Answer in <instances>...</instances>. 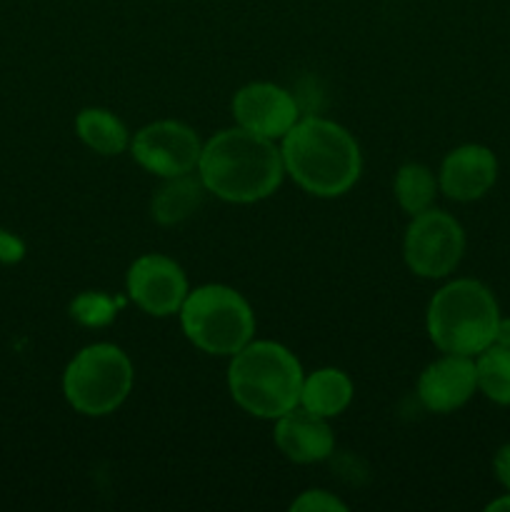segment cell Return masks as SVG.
I'll return each instance as SVG.
<instances>
[{
  "label": "cell",
  "instance_id": "cell-1",
  "mask_svg": "<svg viewBox=\"0 0 510 512\" xmlns=\"http://www.w3.org/2000/svg\"><path fill=\"white\" fill-rule=\"evenodd\" d=\"M205 190L228 203L248 205L270 198L285 175L275 140L245 128H230L203 145L198 163Z\"/></svg>",
  "mask_w": 510,
  "mask_h": 512
},
{
  "label": "cell",
  "instance_id": "cell-2",
  "mask_svg": "<svg viewBox=\"0 0 510 512\" xmlns=\"http://www.w3.org/2000/svg\"><path fill=\"white\" fill-rule=\"evenodd\" d=\"M285 173L315 198H338L360 178V145L343 125L325 118L298 120L283 135Z\"/></svg>",
  "mask_w": 510,
  "mask_h": 512
},
{
  "label": "cell",
  "instance_id": "cell-3",
  "mask_svg": "<svg viewBox=\"0 0 510 512\" xmlns=\"http://www.w3.org/2000/svg\"><path fill=\"white\" fill-rule=\"evenodd\" d=\"M303 380L298 358L273 340H250L233 355L228 368V388L235 403L263 420H278L298 408Z\"/></svg>",
  "mask_w": 510,
  "mask_h": 512
},
{
  "label": "cell",
  "instance_id": "cell-4",
  "mask_svg": "<svg viewBox=\"0 0 510 512\" xmlns=\"http://www.w3.org/2000/svg\"><path fill=\"white\" fill-rule=\"evenodd\" d=\"M498 303L478 280H453L428 305V335L443 353L473 355L495 343Z\"/></svg>",
  "mask_w": 510,
  "mask_h": 512
},
{
  "label": "cell",
  "instance_id": "cell-5",
  "mask_svg": "<svg viewBox=\"0 0 510 512\" xmlns=\"http://www.w3.org/2000/svg\"><path fill=\"white\" fill-rule=\"evenodd\" d=\"M180 325L203 353L233 358L253 340L255 313L238 290L210 283L190 290L180 308Z\"/></svg>",
  "mask_w": 510,
  "mask_h": 512
},
{
  "label": "cell",
  "instance_id": "cell-6",
  "mask_svg": "<svg viewBox=\"0 0 510 512\" xmlns=\"http://www.w3.org/2000/svg\"><path fill=\"white\" fill-rule=\"evenodd\" d=\"M133 363L110 343H95L80 350L63 373V393L70 408L88 418L115 413L133 390Z\"/></svg>",
  "mask_w": 510,
  "mask_h": 512
},
{
  "label": "cell",
  "instance_id": "cell-7",
  "mask_svg": "<svg viewBox=\"0 0 510 512\" xmlns=\"http://www.w3.org/2000/svg\"><path fill=\"white\" fill-rule=\"evenodd\" d=\"M465 250V233L453 215L443 210H423L413 215L405 230L403 255L408 268L420 278H445L453 273Z\"/></svg>",
  "mask_w": 510,
  "mask_h": 512
},
{
  "label": "cell",
  "instance_id": "cell-8",
  "mask_svg": "<svg viewBox=\"0 0 510 512\" xmlns=\"http://www.w3.org/2000/svg\"><path fill=\"white\" fill-rule=\"evenodd\" d=\"M135 163L158 178L188 175L198 168L203 143L190 125L180 120H155L130 140Z\"/></svg>",
  "mask_w": 510,
  "mask_h": 512
},
{
  "label": "cell",
  "instance_id": "cell-9",
  "mask_svg": "<svg viewBox=\"0 0 510 512\" xmlns=\"http://www.w3.org/2000/svg\"><path fill=\"white\" fill-rule=\"evenodd\" d=\"M188 293V278L183 268L168 255L148 253L130 265L128 295L148 315L168 318L180 313Z\"/></svg>",
  "mask_w": 510,
  "mask_h": 512
},
{
  "label": "cell",
  "instance_id": "cell-10",
  "mask_svg": "<svg viewBox=\"0 0 510 512\" xmlns=\"http://www.w3.org/2000/svg\"><path fill=\"white\" fill-rule=\"evenodd\" d=\"M233 118L240 128L275 140L298 123V103L280 85L248 83L235 93Z\"/></svg>",
  "mask_w": 510,
  "mask_h": 512
},
{
  "label": "cell",
  "instance_id": "cell-11",
  "mask_svg": "<svg viewBox=\"0 0 510 512\" xmlns=\"http://www.w3.org/2000/svg\"><path fill=\"white\" fill-rule=\"evenodd\" d=\"M478 388L475 363L468 355L445 353L420 373L418 398L433 413H453L470 400Z\"/></svg>",
  "mask_w": 510,
  "mask_h": 512
},
{
  "label": "cell",
  "instance_id": "cell-12",
  "mask_svg": "<svg viewBox=\"0 0 510 512\" xmlns=\"http://www.w3.org/2000/svg\"><path fill=\"white\" fill-rule=\"evenodd\" d=\"M498 178V160L483 145H460L445 155L438 185L448 198L470 203L493 188Z\"/></svg>",
  "mask_w": 510,
  "mask_h": 512
},
{
  "label": "cell",
  "instance_id": "cell-13",
  "mask_svg": "<svg viewBox=\"0 0 510 512\" xmlns=\"http://www.w3.org/2000/svg\"><path fill=\"white\" fill-rule=\"evenodd\" d=\"M275 445L290 463L310 465L330 458L335 448V435L328 418H320L298 405L275 420Z\"/></svg>",
  "mask_w": 510,
  "mask_h": 512
},
{
  "label": "cell",
  "instance_id": "cell-14",
  "mask_svg": "<svg viewBox=\"0 0 510 512\" xmlns=\"http://www.w3.org/2000/svg\"><path fill=\"white\" fill-rule=\"evenodd\" d=\"M353 400V380L338 368H320L303 380L300 405L320 418H335Z\"/></svg>",
  "mask_w": 510,
  "mask_h": 512
},
{
  "label": "cell",
  "instance_id": "cell-15",
  "mask_svg": "<svg viewBox=\"0 0 510 512\" xmlns=\"http://www.w3.org/2000/svg\"><path fill=\"white\" fill-rule=\"evenodd\" d=\"M205 185L203 180L190 178L188 175H175V178H165V185H160L153 195V218L160 225H178L183 220H188L190 215L198 213L200 205L205 198Z\"/></svg>",
  "mask_w": 510,
  "mask_h": 512
},
{
  "label": "cell",
  "instance_id": "cell-16",
  "mask_svg": "<svg viewBox=\"0 0 510 512\" xmlns=\"http://www.w3.org/2000/svg\"><path fill=\"white\" fill-rule=\"evenodd\" d=\"M75 133L100 155H120L130 145L128 128L115 113L105 108H85L75 118Z\"/></svg>",
  "mask_w": 510,
  "mask_h": 512
},
{
  "label": "cell",
  "instance_id": "cell-17",
  "mask_svg": "<svg viewBox=\"0 0 510 512\" xmlns=\"http://www.w3.org/2000/svg\"><path fill=\"white\" fill-rule=\"evenodd\" d=\"M438 180L433 170L420 163H405L395 175V200L408 215H418L433 205Z\"/></svg>",
  "mask_w": 510,
  "mask_h": 512
},
{
  "label": "cell",
  "instance_id": "cell-18",
  "mask_svg": "<svg viewBox=\"0 0 510 512\" xmlns=\"http://www.w3.org/2000/svg\"><path fill=\"white\" fill-rule=\"evenodd\" d=\"M475 375H478V388L493 403L510 405V348L498 343L488 345L483 353H478Z\"/></svg>",
  "mask_w": 510,
  "mask_h": 512
},
{
  "label": "cell",
  "instance_id": "cell-19",
  "mask_svg": "<svg viewBox=\"0 0 510 512\" xmlns=\"http://www.w3.org/2000/svg\"><path fill=\"white\" fill-rule=\"evenodd\" d=\"M120 300L110 298V295L98 293V290H88V293H80L78 298L70 305V315L78 320L80 325H88V328H100V325H108L110 320L118 313Z\"/></svg>",
  "mask_w": 510,
  "mask_h": 512
},
{
  "label": "cell",
  "instance_id": "cell-20",
  "mask_svg": "<svg viewBox=\"0 0 510 512\" xmlns=\"http://www.w3.org/2000/svg\"><path fill=\"white\" fill-rule=\"evenodd\" d=\"M293 512H345L348 505L340 498H335L328 490H305L300 498L293 500L290 505Z\"/></svg>",
  "mask_w": 510,
  "mask_h": 512
},
{
  "label": "cell",
  "instance_id": "cell-21",
  "mask_svg": "<svg viewBox=\"0 0 510 512\" xmlns=\"http://www.w3.org/2000/svg\"><path fill=\"white\" fill-rule=\"evenodd\" d=\"M25 253L23 240L15 238L8 230H0V263H18Z\"/></svg>",
  "mask_w": 510,
  "mask_h": 512
},
{
  "label": "cell",
  "instance_id": "cell-22",
  "mask_svg": "<svg viewBox=\"0 0 510 512\" xmlns=\"http://www.w3.org/2000/svg\"><path fill=\"white\" fill-rule=\"evenodd\" d=\"M495 475L510 490V445H503L495 455Z\"/></svg>",
  "mask_w": 510,
  "mask_h": 512
},
{
  "label": "cell",
  "instance_id": "cell-23",
  "mask_svg": "<svg viewBox=\"0 0 510 512\" xmlns=\"http://www.w3.org/2000/svg\"><path fill=\"white\" fill-rule=\"evenodd\" d=\"M495 343L510 348V318L498 320V330H495Z\"/></svg>",
  "mask_w": 510,
  "mask_h": 512
},
{
  "label": "cell",
  "instance_id": "cell-24",
  "mask_svg": "<svg viewBox=\"0 0 510 512\" xmlns=\"http://www.w3.org/2000/svg\"><path fill=\"white\" fill-rule=\"evenodd\" d=\"M488 510H490V512H495V510L510 512V495H505V498H500V500H495V503H490Z\"/></svg>",
  "mask_w": 510,
  "mask_h": 512
}]
</instances>
